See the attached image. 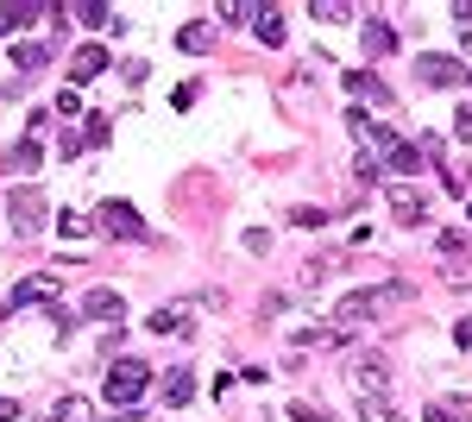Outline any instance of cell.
Listing matches in <instances>:
<instances>
[{"instance_id":"cell-21","label":"cell","mask_w":472,"mask_h":422,"mask_svg":"<svg viewBox=\"0 0 472 422\" xmlns=\"http://www.w3.org/2000/svg\"><path fill=\"white\" fill-rule=\"evenodd\" d=\"M38 158H44V151H38V139H19V145H13V158H6V164H13L19 177H32V170H38Z\"/></svg>"},{"instance_id":"cell-5","label":"cell","mask_w":472,"mask_h":422,"mask_svg":"<svg viewBox=\"0 0 472 422\" xmlns=\"http://www.w3.org/2000/svg\"><path fill=\"white\" fill-rule=\"evenodd\" d=\"M95 221H101V227H108V234H114V240H145V221H139V208H132V202H101V215H95Z\"/></svg>"},{"instance_id":"cell-12","label":"cell","mask_w":472,"mask_h":422,"mask_svg":"<svg viewBox=\"0 0 472 422\" xmlns=\"http://www.w3.org/2000/svg\"><path fill=\"white\" fill-rule=\"evenodd\" d=\"M38 13H44V6H32V0H6V6H0V32H6V38L19 44V32H25V25H32Z\"/></svg>"},{"instance_id":"cell-28","label":"cell","mask_w":472,"mask_h":422,"mask_svg":"<svg viewBox=\"0 0 472 422\" xmlns=\"http://www.w3.org/2000/svg\"><path fill=\"white\" fill-rule=\"evenodd\" d=\"M57 114H63V120H76V114H82V101H76V89H63V95H57Z\"/></svg>"},{"instance_id":"cell-27","label":"cell","mask_w":472,"mask_h":422,"mask_svg":"<svg viewBox=\"0 0 472 422\" xmlns=\"http://www.w3.org/2000/svg\"><path fill=\"white\" fill-rule=\"evenodd\" d=\"M454 139H460V145H472V101L460 108V114H454Z\"/></svg>"},{"instance_id":"cell-9","label":"cell","mask_w":472,"mask_h":422,"mask_svg":"<svg viewBox=\"0 0 472 422\" xmlns=\"http://www.w3.org/2000/svg\"><path fill=\"white\" fill-rule=\"evenodd\" d=\"M359 44H365V57H371V63H378V57H390V51H397L390 19H365V25H359Z\"/></svg>"},{"instance_id":"cell-13","label":"cell","mask_w":472,"mask_h":422,"mask_svg":"<svg viewBox=\"0 0 472 422\" xmlns=\"http://www.w3.org/2000/svg\"><path fill=\"white\" fill-rule=\"evenodd\" d=\"M44 63H51V44H32V38L13 44V70H19V82H25L32 70H44Z\"/></svg>"},{"instance_id":"cell-4","label":"cell","mask_w":472,"mask_h":422,"mask_svg":"<svg viewBox=\"0 0 472 422\" xmlns=\"http://www.w3.org/2000/svg\"><path fill=\"white\" fill-rule=\"evenodd\" d=\"M6 221H13V234H38L44 227V196L25 183V189H13L6 196Z\"/></svg>"},{"instance_id":"cell-16","label":"cell","mask_w":472,"mask_h":422,"mask_svg":"<svg viewBox=\"0 0 472 422\" xmlns=\"http://www.w3.org/2000/svg\"><path fill=\"white\" fill-rule=\"evenodd\" d=\"M347 89H353V101H371V108H390V89H384L378 76H347Z\"/></svg>"},{"instance_id":"cell-8","label":"cell","mask_w":472,"mask_h":422,"mask_svg":"<svg viewBox=\"0 0 472 422\" xmlns=\"http://www.w3.org/2000/svg\"><path fill=\"white\" fill-rule=\"evenodd\" d=\"M82 315L89 321H126V296L120 290H89L82 296Z\"/></svg>"},{"instance_id":"cell-1","label":"cell","mask_w":472,"mask_h":422,"mask_svg":"<svg viewBox=\"0 0 472 422\" xmlns=\"http://www.w3.org/2000/svg\"><path fill=\"white\" fill-rule=\"evenodd\" d=\"M403 296V283H384V290H347L341 302H334V328L347 334V328H359V321H371L384 302H397Z\"/></svg>"},{"instance_id":"cell-31","label":"cell","mask_w":472,"mask_h":422,"mask_svg":"<svg viewBox=\"0 0 472 422\" xmlns=\"http://www.w3.org/2000/svg\"><path fill=\"white\" fill-rule=\"evenodd\" d=\"M454 340H460V347H472V315H467V321H454Z\"/></svg>"},{"instance_id":"cell-11","label":"cell","mask_w":472,"mask_h":422,"mask_svg":"<svg viewBox=\"0 0 472 422\" xmlns=\"http://www.w3.org/2000/svg\"><path fill=\"white\" fill-rule=\"evenodd\" d=\"M57 19H63V25H70V19H76V25H120V13H114V6H101V0H76V6H57Z\"/></svg>"},{"instance_id":"cell-14","label":"cell","mask_w":472,"mask_h":422,"mask_svg":"<svg viewBox=\"0 0 472 422\" xmlns=\"http://www.w3.org/2000/svg\"><path fill=\"white\" fill-rule=\"evenodd\" d=\"M422 158H429V151H422V145H409V139H397L390 151H384V164H390L397 177H416V170H422Z\"/></svg>"},{"instance_id":"cell-25","label":"cell","mask_w":472,"mask_h":422,"mask_svg":"<svg viewBox=\"0 0 472 422\" xmlns=\"http://www.w3.org/2000/svg\"><path fill=\"white\" fill-rule=\"evenodd\" d=\"M57 234H63V240H82V234H89V221H82V215H70V208H63V215H57Z\"/></svg>"},{"instance_id":"cell-26","label":"cell","mask_w":472,"mask_h":422,"mask_svg":"<svg viewBox=\"0 0 472 422\" xmlns=\"http://www.w3.org/2000/svg\"><path fill=\"white\" fill-rule=\"evenodd\" d=\"M221 19H227V25H246V19H258V6H246V0H227V6H221Z\"/></svg>"},{"instance_id":"cell-23","label":"cell","mask_w":472,"mask_h":422,"mask_svg":"<svg viewBox=\"0 0 472 422\" xmlns=\"http://www.w3.org/2000/svg\"><path fill=\"white\" fill-rule=\"evenodd\" d=\"M114 139V133H108V114H89V120H82V145H108Z\"/></svg>"},{"instance_id":"cell-18","label":"cell","mask_w":472,"mask_h":422,"mask_svg":"<svg viewBox=\"0 0 472 422\" xmlns=\"http://www.w3.org/2000/svg\"><path fill=\"white\" fill-rule=\"evenodd\" d=\"M189 398H196V372H170V379H164V404H170V410H183Z\"/></svg>"},{"instance_id":"cell-3","label":"cell","mask_w":472,"mask_h":422,"mask_svg":"<svg viewBox=\"0 0 472 422\" xmlns=\"http://www.w3.org/2000/svg\"><path fill=\"white\" fill-rule=\"evenodd\" d=\"M416 76H422L429 89H460L472 70L460 63V57H448V51H422V57H416Z\"/></svg>"},{"instance_id":"cell-10","label":"cell","mask_w":472,"mask_h":422,"mask_svg":"<svg viewBox=\"0 0 472 422\" xmlns=\"http://www.w3.org/2000/svg\"><path fill=\"white\" fill-rule=\"evenodd\" d=\"M101 70H108V44H76V51H70V76H76V82H95Z\"/></svg>"},{"instance_id":"cell-6","label":"cell","mask_w":472,"mask_h":422,"mask_svg":"<svg viewBox=\"0 0 472 422\" xmlns=\"http://www.w3.org/2000/svg\"><path fill=\"white\" fill-rule=\"evenodd\" d=\"M384 196H390V215H397L403 227H429V202H422V189H409V183H390Z\"/></svg>"},{"instance_id":"cell-7","label":"cell","mask_w":472,"mask_h":422,"mask_svg":"<svg viewBox=\"0 0 472 422\" xmlns=\"http://www.w3.org/2000/svg\"><path fill=\"white\" fill-rule=\"evenodd\" d=\"M38 302H57V278H44V272L19 283V290H13V296L0 302V315H13V309H38Z\"/></svg>"},{"instance_id":"cell-22","label":"cell","mask_w":472,"mask_h":422,"mask_svg":"<svg viewBox=\"0 0 472 422\" xmlns=\"http://www.w3.org/2000/svg\"><path fill=\"white\" fill-rule=\"evenodd\" d=\"M309 13H315V19H328V25H341V19H353V6H347V0H315Z\"/></svg>"},{"instance_id":"cell-15","label":"cell","mask_w":472,"mask_h":422,"mask_svg":"<svg viewBox=\"0 0 472 422\" xmlns=\"http://www.w3.org/2000/svg\"><path fill=\"white\" fill-rule=\"evenodd\" d=\"M145 328H151V334H189V309H183V302H170V309H158Z\"/></svg>"},{"instance_id":"cell-24","label":"cell","mask_w":472,"mask_h":422,"mask_svg":"<svg viewBox=\"0 0 472 422\" xmlns=\"http://www.w3.org/2000/svg\"><path fill=\"white\" fill-rule=\"evenodd\" d=\"M290 417H296V422H328V404H309V398H296V404H290Z\"/></svg>"},{"instance_id":"cell-17","label":"cell","mask_w":472,"mask_h":422,"mask_svg":"<svg viewBox=\"0 0 472 422\" xmlns=\"http://www.w3.org/2000/svg\"><path fill=\"white\" fill-rule=\"evenodd\" d=\"M353 385L359 391H378V385H384V360H378V353H359L353 360Z\"/></svg>"},{"instance_id":"cell-30","label":"cell","mask_w":472,"mask_h":422,"mask_svg":"<svg viewBox=\"0 0 472 422\" xmlns=\"http://www.w3.org/2000/svg\"><path fill=\"white\" fill-rule=\"evenodd\" d=\"M422 422H454V410H448V404H429V410H422Z\"/></svg>"},{"instance_id":"cell-32","label":"cell","mask_w":472,"mask_h":422,"mask_svg":"<svg viewBox=\"0 0 472 422\" xmlns=\"http://www.w3.org/2000/svg\"><path fill=\"white\" fill-rule=\"evenodd\" d=\"M19 417V404H13V398H0V422H13Z\"/></svg>"},{"instance_id":"cell-29","label":"cell","mask_w":472,"mask_h":422,"mask_svg":"<svg viewBox=\"0 0 472 422\" xmlns=\"http://www.w3.org/2000/svg\"><path fill=\"white\" fill-rule=\"evenodd\" d=\"M359 177H365V183H384V164H378V158L365 151V158H359Z\"/></svg>"},{"instance_id":"cell-2","label":"cell","mask_w":472,"mask_h":422,"mask_svg":"<svg viewBox=\"0 0 472 422\" xmlns=\"http://www.w3.org/2000/svg\"><path fill=\"white\" fill-rule=\"evenodd\" d=\"M145 379H151V372H145V366H139V360H120L114 372H108V379H101V398H108V404H114V410H132V404H139V398H145Z\"/></svg>"},{"instance_id":"cell-33","label":"cell","mask_w":472,"mask_h":422,"mask_svg":"<svg viewBox=\"0 0 472 422\" xmlns=\"http://www.w3.org/2000/svg\"><path fill=\"white\" fill-rule=\"evenodd\" d=\"M467 215H472V208H467Z\"/></svg>"},{"instance_id":"cell-20","label":"cell","mask_w":472,"mask_h":422,"mask_svg":"<svg viewBox=\"0 0 472 422\" xmlns=\"http://www.w3.org/2000/svg\"><path fill=\"white\" fill-rule=\"evenodd\" d=\"M177 44H183V51H196V57H202V51H215V32H208V25H202V19H196V25H183V32H177Z\"/></svg>"},{"instance_id":"cell-19","label":"cell","mask_w":472,"mask_h":422,"mask_svg":"<svg viewBox=\"0 0 472 422\" xmlns=\"http://www.w3.org/2000/svg\"><path fill=\"white\" fill-rule=\"evenodd\" d=\"M252 32H258L265 44H284V13H277V6H258V19H252Z\"/></svg>"}]
</instances>
